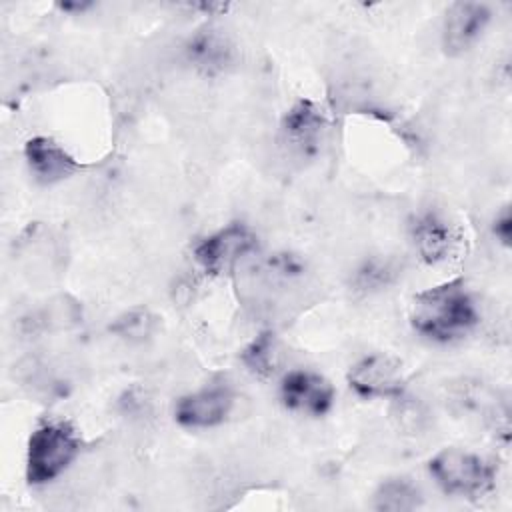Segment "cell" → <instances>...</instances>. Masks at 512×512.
I'll return each mask as SVG.
<instances>
[{
    "label": "cell",
    "instance_id": "1",
    "mask_svg": "<svg viewBox=\"0 0 512 512\" xmlns=\"http://www.w3.org/2000/svg\"><path fill=\"white\" fill-rule=\"evenodd\" d=\"M410 322L428 340L452 342L478 324V310L466 286L450 280L414 296Z\"/></svg>",
    "mask_w": 512,
    "mask_h": 512
},
{
    "label": "cell",
    "instance_id": "2",
    "mask_svg": "<svg viewBox=\"0 0 512 512\" xmlns=\"http://www.w3.org/2000/svg\"><path fill=\"white\" fill-rule=\"evenodd\" d=\"M80 440L64 422L40 424L28 438L26 480L34 486L58 478L78 456Z\"/></svg>",
    "mask_w": 512,
    "mask_h": 512
},
{
    "label": "cell",
    "instance_id": "3",
    "mask_svg": "<svg viewBox=\"0 0 512 512\" xmlns=\"http://www.w3.org/2000/svg\"><path fill=\"white\" fill-rule=\"evenodd\" d=\"M428 470L446 494L462 498L484 496L496 480V470L488 460L460 448L440 450L428 462Z\"/></svg>",
    "mask_w": 512,
    "mask_h": 512
},
{
    "label": "cell",
    "instance_id": "4",
    "mask_svg": "<svg viewBox=\"0 0 512 512\" xmlns=\"http://www.w3.org/2000/svg\"><path fill=\"white\" fill-rule=\"evenodd\" d=\"M256 246V234L246 224L232 222L198 242L194 256L208 274H224L236 268V264L254 252Z\"/></svg>",
    "mask_w": 512,
    "mask_h": 512
},
{
    "label": "cell",
    "instance_id": "5",
    "mask_svg": "<svg viewBox=\"0 0 512 512\" xmlns=\"http://www.w3.org/2000/svg\"><path fill=\"white\" fill-rule=\"evenodd\" d=\"M348 384L360 398H398L404 390L402 366L386 354H370L350 368Z\"/></svg>",
    "mask_w": 512,
    "mask_h": 512
},
{
    "label": "cell",
    "instance_id": "6",
    "mask_svg": "<svg viewBox=\"0 0 512 512\" xmlns=\"http://www.w3.org/2000/svg\"><path fill=\"white\" fill-rule=\"evenodd\" d=\"M232 406V390L224 384H212L180 398L174 416L184 428H212L228 418Z\"/></svg>",
    "mask_w": 512,
    "mask_h": 512
},
{
    "label": "cell",
    "instance_id": "7",
    "mask_svg": "<svg viewBox=\"0 0 512 512\" xmlns=\"http://www.w3.org/2000/svg\"><path fill=\"white\" fill-rule=\"evenodd\" d=\"M280 400L288 410L322 416L334 404V388L316 372L290 370L280 382Z\"/></svg>",
    "mask_w": 512,
    "mask_h": 512
},
{
    "label": "cell",
    "instance_id": "8",
    "mask_svg": "<svg viewBox=\"0 0 512 512\" xmlns=\"http://www.w3.org/2000/svg\"><path fill=\"white\" fill-rule=\"evenodd\" d=\"M490 8L480 2H456L448 8L442 26V46L456 56L470 50L490 22Z\"/></svg>",
    "mask_w": 512,
    "mask_h": 512
},
{
    "label": "cell",
    "instance_id": "9",
    "mask_svg": "<svg viewBox=\"0 0 512 512\" xmlns=\"http://www.w3.org/2000/svg\"><path fill=\"white\" fill-rule=\"evenodd\" d=\"M326 118L312 100H298L282 120L284 142L302 156H312L322 142Z\"/></svg>",
    "mask_w": 512,
    "mask_h": 512
},
{
    "label": "cell",
    "instance_id": "10",
    "mask_svg": "<svg viewBox=\"0 0 512 512\" xmlns=\"http://www.w3.org/2000/svg\"><path fill=\"white\" fill-rule=\"evenodd\" d=\"M24 158L32 176L42 184H54L78 170L76 160L54 140L34 136L24 146Z\"/></svg>",
    "mask_w": 512,
    "mask_h": 512
},
{
    "label": "cell",
    "instance_id": "11",
    "mask_svg": "<svg viewBox=\"0 0 512 512\" xmlns=\"http://www.w3.org/2000/svg\"><path fill=\"white\" fill-rule=\"evenodd\" d=\"M412 240L416 252L426 264H438L452 252L454 236L444 220L436 214H422L412 224Z\"/></svg>",
    "mask_w": 512,
    "mask_h": 512
},
{
    "label": "cell",
    "instance_id": "12",
    "mask_svg": "<svg viewBox=\"0 0 512 512\" xmlns=\"http://www.w3.org/2000/svg\"><path fill=\"white\" fill-rule=\"evenodd\" d=\"M422 504L420 490L406 478H392L378 486L374 508L386 512H408Z\"/></svg>",
    "mask_w": 512,
    "mask_h": 512
},
{
    "label": "cell",
    "instance_id": "13",
    "mask_svg": "<svg viewBox=\"0 0 512 512\" xmlns=\"http://www.w3.org/2000/svg\"><path fill=\"white\" fill-rule=\"evenodd\" d=\"M190 58L206 72L222 70L230 62V44L214 30L198 34L190 42Z\"/></svg>",
    "mask_w": 512,
    "mask_h": 512
},
{
    "label": "cell",
    "instance_id": "14",
    "mask_svg": "<svg viewBox=\"0 0 512 512\" xmlns=\"http://www.w3.org/2000/svg\"><path fill=\"white\" fill-rule=\"evenodd\" d=\"M242 362L258 376H270L278 362L276 338L272 332H262L256 336L242 352Z\"/></svg>",
    "mask_w": 512,
    "mask_h": 512
},
{
    "label": "cell",
    "instance_id": "15",
    "mask_svg": "<svg viewBox=\"0 0 512 512\" xmlns=\"http://www.w3.org/2000/svg\"><path fill=\"white\" fill-rule=\"evenodd\" d=\"M154 326H156V318L148 310L136 308L122 314L112 324V332H116L126 340H144L154 332Z\"/></svg>",
    "mask_w": 512,
    "mask_h": 512
},
{
    "label": "cell",
    "instance_id": "16",
    "mask_svg": "<svg viewBox=\"0 0 512 512\" xmlns=\"http://www.w3.org/2000/svg\"><path fill=\"white\" fill-rule=\"evenodd\" d=\"M494 234L498 236V240L502 242V244H510V236H512V216H510V212H508V208L506 210H502V214L500 216H496V222H494Z\"/></svg>",
    "mask_w": 512,
    "mask_h": 512
},
{
    "label": "cell",
    "instance_id": "17",
    "mask_svg": "<svg viewBox=\"0 0 512 512\" xmlns=\"http://www.w3.org/2000/svg\"><path fill=\"white\" fill-rule=\"evenodd\" d=\"M386 268H374V266H366L362 272H360V282L362 286H378V284H386Z\"/></svg>",
    "mask_w": 512,
    "mask_h": 512
}]
</instances>
